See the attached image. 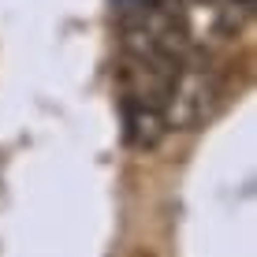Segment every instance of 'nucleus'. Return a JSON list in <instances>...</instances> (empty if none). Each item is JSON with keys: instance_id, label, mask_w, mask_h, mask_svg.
Returning a JSON list of instances; mask_svg holds the SVG:
<instances>
[{"instance_id": "1", "label": "nucleus", "mask_w": 257, "mask_h": 257, "mask_svg": "<svg viewBox=\"0 0 257 257\" xmlns=\"http://www.w3.org/2000/svg\"><path fill=\"white\" fill-rule=\"evenodd\" d=\"M220 101H224V90H220L216 75H212L205 64H198V60L190 56L187 64L175 71L161 112H164L168 131H172V127L194 131V127H201L209 116H216Z\"/></svg>"}]
</instances>
